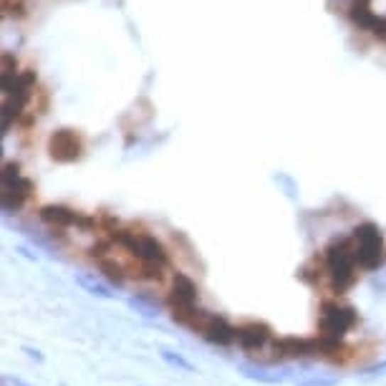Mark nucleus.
Wrapping results in <instances>:
<instances>
[{
    "instance_id": "obj_1",
    "label": "nucleus",
    "mask_w": 386,
    "mask_h": 386,
    "mask_svg": "<svg viewBox=\"0 0 386 386\" xmlns=\"http://www.w3.org/2000/svg\"><path fill=\"white\" fill-rule=\"evenodd\" d=\"M356 245L348 238H336L326 248V268H329L333 293H346L356 283Z\"/></svg>"
},
{
    "instance_id": "obj_2",
    "label": "nucleus",
    "mask_w": 386,
    "mask_h": 386,
    "mask_svg": "<svg viewBox=\"0 0 386 386\" xmlns=\"http://www.w3.org/2000/svg\"><path fill=\"white\" fill-rule=\"evenodd\" d=\"M197 303V285L192 283V278H187L184 272H177L175 280H172V290H170V308H172V318L177 324L192 326V329L202 331L207 318L204 313H199L194 308Z\"/></svg>"
},
{
    "instance_id": "obj_3",
    "label": "nucleus",
    "mask_w": 386,
    "mask_h": 386,
    "mask_svg": "<svg viewBox=\"0 0 386 386\" xmlns=\"http://www.w3.org/2000/svg\"><path fill=\"white\" fill-rule=\"evenodd\" d=\"M353 243H356V263L363 270H376L384 263V238L379 225L361 222L353 227Z\"/></svg>"
},
{
    "instance_id": "obj_4",
    "label": "nucleus",
    "mask_w": 386,
    "mask_h": 386,
    "mask_svg": "<svg viewBox=\"0 0 386 386\" xmlns=\"http://www.w3.org/2000/svg\"><path fill=\"white\" fill-rule=\"evenodd\" d=\"M33 86H35V71L26 68L18 74V79L11 84V89L3 91V131H8L13 126V121L23 114V109L28 106L31 96H33Z\"/></svg>"
},
{
    "instance_id": "obj_5",
    "label": "nucleus",
    "mask_w": 386,
    "mask_h": 386,
    "mask_svg": "<svg viewBox=\"0 0 386 386\" xmlns=\"http://www.w3.org/2000/svg\"><path fill=\"white\" fill-rule=\"evenodd\" d=\"M114 240L119 245H124L131 255L139 258L142 263H149V265H167V250L165 245L159 243L152 235H136V233H126V230H114Z\"/></svg>"
},
{
    "instance_id": "obj_6",
    "label": "nucleus",
    "mask_w": 386,
    "mask_h": 386,
    "mask_svg": "<svg viewBox=\"0 0 386 386\" xmlns=\"http://www.w3.org/2000/svg\"><path fill=\"white\" fill-rule=\"evenodd\" d=\"M31 192H33V182L21 175V167L16 162H8L3 167V192H0L6 215H13V212L21 210L26 199L31 197Z\"/></svg>"
},
{
    "instance_id": "obj_7",
    "label": "nucleus",
    "mask_w": 386,
    "mask_h": 386,
    "mask_svg": "<svg viewBox=\"0 0 386 386\" xmlns=\"http://www.w3.org/2000/svg\"><path fill=\"white\" fill-rule=\"evenodd\" d=\"M356 311L351 306H338L336 301L324 303L321 308V336L326 338H343L356 326Z\"/></svg>"
},
{
    "instance_id": "obj_8",
    "label": "nucleus",
    "mask_w": 386,
    "mask_h": 386,
    "mask_svg": "<svg viewBox=\"0 0 386 386\" xmlns=\"http://www.w3.org/2000/svg\"><path fill=\"white\" fill-rule=\"evenodd\" d=\"M48 152L56 162L61 165H71L76 159H81L84 154V142H81V136L71 129H58L51 134L48 139Z\"/></svg>"
},
{
    "instance_id": "obj_9",
    "label": "nucleus",
    "mask_w": 386,
    "mask_h": 386,
    "mask_svg": "<svg viewBox=\"0 0 386 386\" xmlns=\"http://www.w3.org/2000/svg\"><path fill=\"white\" fill-rule=\"evenodd\" d=\"M40 220L48 222V225L53 227H84V230H91V227L96 225V222L91 220V217H84L79 215V212L68 210V207H63V204H45V207H40Z\"/></svg>"
},
{
    "instance_id": "obj_10",
    "label": "nucleus",
    "mask_w": 386,
    "mask_h": 386,
    "mask_svg": "<svg viewBox=\"0 0 386 386\" xmlns=\"http://www.w3.org/2000/svg\"><path fill=\"white\" fill-rule=\"evenodd\" d=\"M272 353L275 358H301V356H318V338L308 341V338H278L272 343Z\"/></svg>"
},
{
    "instance_id": "obj_11",
    "label": "nucleus",
    "mask_w": 386,
    "mask_h": 386,
    "mask_svg": "<svg viewBox=\"0 0 386 386\" xmlns=\"http://www.w3.org/2000/svg\"><path fill=\"white\" fill-rule=\"evenodd\" d=\"M235 338L243 348L253 351V348H263L270 338V326L260 324V321H253V324H245L235 329Z\"/></svg>"
},
{
    "instance_id": "obj_12",
    "label": "nucleus",
    "mask_w": 386,
    "mask_h": 386,
    "mask_svg": "<svg viewBox=\"0 0 386 386\" xmlns=\"http://www.w3.org/2000/svg\"><path fill=\"white\" fill-rule=\"evenodd\" d=\"M202 333H204V338L210 341V343H215V346H230L235 341V329L227 324L225 318H217V316L207 318Z\"/></svg>"
},
{
    "instance_id": "obj_13",
    "label": "nucleus",
    "mask_w": 386,
    "mask_h": 386,
    "mask_svg": "<svg viewBox=\"0 0 386 386\" xmlns=\"http://www.w3.org/2000/svg\"><path fill=\"white\" fill-rule=\"evenodd\" d=\"M348 18L353 21V26H358V28L363 31H374L376 21H379V18L371 13V0H351Z\"/></svg>"
},
{
    "instance_id": "obj_14",
    "label": "nucleus",
    "mask_w": 386,
    "mask_h": 386,
    "mask_svg": "<svg viewBox=\"0 0 386 386\" xmlns=\"http://www.w3.org/2000/svg\"><path fill=\"white\" fill-rule=\"evenodd\" d=\"M240 371H243L248 379L260 381V384H283V381L288 379V374H290L288 369L268 371V369H263V366H253V363H243V366H240Z\"/></svg>"
},
{
    "instance_id": "obj_15",
    "label": "nucleus",
    "mask_w": 386,
    "mask_h": 386,
    "mask_svg": "<svg viewBox=\"0 0 386 386\" xmlns=\"http://www.w3.org/2000/svg\"><path fill=\"white\" fill-rule=\"evenodd\" d=\"M76 283H79L86 293L96 295V298H114L111 288H109L106 283H101L96 275H91V272H79V275H76Z\"/></svg>"
},
{
    "instance_id": "obj_16",
    "label": "nucleus",
    "mask_w": 386,
    "mask_h": 386,
    "mask_svg": "<svg viewBox=\"0 0 386 386\" xmlns=\"http://www.w3.org/2000/svg\"><path fill=\"white\" fill-rule=\"evenodd\" d=\"M129 306L136 313H142L144 318H159V303L149 295H134V298H129Z\"/></svg>"
},
{
    "instance_id": "obj_17",
    "label": "nucleus",
    "mask_w": 386,
    "mask_h": 386,
    "mask_svg": "<svg viewBox=\"0 0 386 386\" xmlns=\"http://www.w3.org/2000/svg\"><path fill=\"white\" fill-rule=\"evenodd\" d=\"M159 353H162V358H165V361L170 363V366H175V369L187 371V374H192V371H194V366L187 361V358L182 356V353L172 351V348H162V351H159Z\"/></svg>"
},
{
    "instance_id": "obj_18",
    "label": "nucleus",
    "mask_w": 386,
    "mask_h": 386,
    "mask_svg": "<svg viewBox=\"0 0 386 386\" xmlns=\"http://www.w3.org/2000/svg\"><path fill=\"white\" fill-rule=\"evenodd\" d=\"M99 265H101V272H106L109 278H111L116 285L124 283V268H121L119 263H114V260H106V258H101V263H99Z\"/></svg>"
},
{
    "instance_id": "obj_19",
    "label": "nucleus",
    "mask_w": 386,
    "mask_h": 386,
    "mask_svg": "<svg viewBox=\"0 0 386 386\" xmlns=\"http://www.w3.org/2000/svg\"><path fill=\"white\" fill-rule=\"evenodd\" d=\"M298 386H338V376L313 374V376H308V379H298Z\"/></svg>"
},
{
    "instance_id": "obj_20",
    "label": "nucleus",
    "mask_w": 386,
    "mask_h": 386,
    "mask_svg": "<svg viewBox=\"0 0 386 386\" xmlns=\"http://www.w3.org/2000/svg\"><path fill=\"white\" fill-rule=\"evenodd\" d=\"M272 180L278 182L280 187H283V192L288 194L290 199L298 197V184H295V182H293V177H288V175H285V172H278V175L272 177Z\"/></svg>"
},
{
    "instance_id": "obj_21",
    "label": "nucleus",
    "mask_w": 386,
    "mask_h": 386,
    "mask_svg": "<svg viewBox=\"0 0 386 386\" xmlns=\"http://www.w3.org/2000/svg\"><path fill=\"white\" fill-rule=\"evenodd\" d=\"M384 374H386V361H381V363H374V366H369V369L363 371L361 379L371 381V379H379V376H384Z\"/></svg>"
},
{
    "instance_id": "obj_22",
    "label": "nucleus",
    "mask_w": 386,
    "mask_h": 386,
    "mask_svg": "<svg viewBox=\"0 0 386 386\" xmlns=\"http://www.w3.org/2000/svg\"><path fill=\"white\" fill-rule=\"evenodd\" d=\"M3 386H31V384H26V381L18 379V376H13V374H6L3 376Z\"/></svg>"
},
{
    "instance_id": "obj_23",
    "label": "nucleus",
    "mask_w": 386,
    "mask_h": 386,
    "mask_svg": "<svg viewBox=\"0 0 386 386\" xmlns=\"http://www.w3.org/2000/svg\"><path fill=\"white\" fill-rule=\"evenodd\" d=\"M23 351H26V353H28V356L31 358H35V361H43V353H40V351H35V348H31V346H26V348H23Z\"/></svg>"
}]
</instances>
